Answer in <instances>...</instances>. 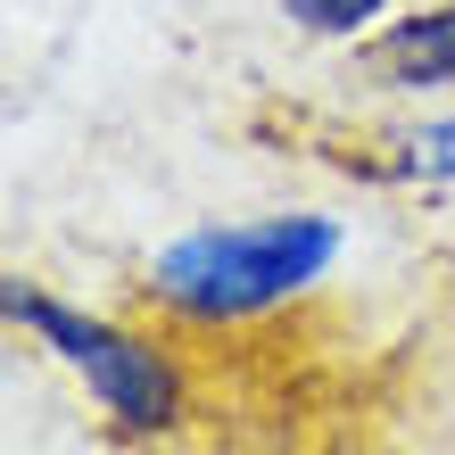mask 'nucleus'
<instances>
[{
	"mask_svg": "<svg viewBox=\"0 0 455 455\" xmlns=\"http://www.w3.org/2000/svg\"><path fill=\"white\" fill-rule=\"evenodd\" d=\"M339 257L331 216H265V224H199L174 249H157L149 290L191 323H240L282 299H299L307 282H323Z\"/></svg>",
	"mask_w": 455,
	"mask_h": 455,
	"instance_id": "nucleus-1",
	"label": "nucleus"
},
{
	"mask_svg": "<svg viewBox=\"0 0 455 455\" xmlns=\"http://www.w3.org/2000/svg\"><path fill=\"white\" fill-rule=\"evenodd\" d=\"M9 315H17V323H34L75 372H84L92 397L124 422V431H166V422H174V364L157 356V347L124 339L116 323H92V315L42 299V290H25V282H9Z\"/></svg>",
	"mask_w": 455,
	"mask_h": 455,
	"instance_id": "nucleus-2",
	"label": "nucleus"
},
{
	"mask_svg": "<svg viewBox=\"0 0 455 455\" xmlns=\"http://www.w3.org/2000/svg\"><path fill=\"white\" fill-rule=\"evenodd\" d=\"M381 75L389 84H455V9H431V17H406L397 34L381 42Z\"/></svg>",
	"mask_w": 455,
	"mask_h": 455,
	"instance_id": "nucleus-3",
	"label": "nucleus"
},
{
	"mask_svg": "<svg viewBox=\"0 0 455 455\" xmlns=\"http://www.w3.org/2000/svg\"><path fill=\"white\" fill-rule=\"evenodd\" d=\"M406 174H422V182H455V116L406 132Z\"/></svg>",
	"mask_w": 455,
	"mask_h": 455,
	"instance_id": "nucleus-4",
	"label": "nucleus"
},
{
	"mask_svg": "<svg viewBox=\"0 0 455 455\" xmlns=\"http://www.w3.org/2000/svg\"><path fill=\"white\" fill-rule=\"evenodd\" d=\"M290 17H299L307 34H356V25L381 17V0H290Z\"/></svg>",
	"mask_w": 455,
	"mask_h": 455,
	"instance_id": "nucleus-5",
	"label": "nucleus"
}]
</instances>
